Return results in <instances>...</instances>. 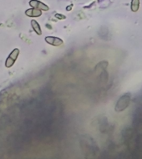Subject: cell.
Masks as SVG:
<instances>
[{
    "label": "cell",
    "instance_id": "8992f818",
    "mask_svg": "<svg viewBox=\"0 0 142 159\" xmlns=\"http://www.w3.org/2000/svg\"><path fill=\"white\" fill-rule=\"evenodd\" d=\"M31 25L32 28L37 34L41 35L42 34L41 27H40V25H39L37 21H36L35 20H32Z\"/></svg>",
    "mask_w": 142,
    "mask_h": 159
},
{
    "label": "cell",
    "instance_id": "52a82bcc",
    "mask_svg": "<svg viewBox=\"0 0 142 159\" xmlns=\"http://www.w3.org/2000/svg\"><path fill=\"white\" fill-rule=\"evenodd\" d=\"M139 0H132L131 8L133 12H136L139 8Z\"/></svg>",
    "mask_w": 142,
    "mask_h": 159
},
{
    "label": "cell",
    "instance_id": "6da1fadb",
    "mask_svg": "<svg viewBox=\"0 0 142 159\" xmlns=\"http://www.w3.org/2000/svg\"><path fill=\"white\" fill-rule=\"evenodd\" d=\"M132 94L130 92H126L119 98L115 105L114 109L117 112H121L126 110L129 107Z\"/></svg>",
    "mask_w": 142,
    "mask_h": 159
},
{
    "label": "cell",
    "instance_id": "3957f363",
    "mask_svg": "<svg viewBox=\"0 0 142 159\" xmlns=\"http://www.w3.org/2000/svg\"><path fill=\"white\" fill-rule=\"evenodd\" d=\"M29 3L31 7L36 8V9L42 10L45 11L48 10H49V8L47 6L37 0H32Z\"/></svg>",
    "mask_w": 142,
    "mask_h": 159
},
{
    "label": "cell",
    "instance_id": "277c9868",
    "mask_svg": "<svg viewBox=\"0 0 142 159\" xmlns=\"http://www.w3.org/2000/svg\"><path fill=\"white\" fill-rule=\"evenodd\" d=\"M46 41L52 45L58 46L63 44V42L60 39L55 37H48L45 38Z\"/></svg>",
    "mask_w": 142,
    "mask_h": 159
},
{
    "label": "cell",
    "instance_id": "5b68a950",
    "mask_svg": "<svg viewBox=\"0 0 142 159\" xmlns=\"http://www.w3.org/2000/svg\"><path fill=\"white\" fill-rule=\"evenodd\" d=\"M25 14L31 17H37L42 15V12L41 10L35 8H30L25 11Z\"/></svg>",
    "mask_w": 142,
    "mask_h": 159
},
{
    "label": "cell",
    "instance_id": "7a4b0ae2",
    "mask_svg": "<svg viewBox=\"0 0 142 159\" xmlns=\"http://www.w3.org/2000/svg\"><path fill=\"white\" fill-rule=\"evenodd\" d=\"M19 53H20V51L18 49H15L12 51L6 61V66L7 67L10 68L14 64L17 59Z\"/></svg>",
    "mask_w": 142,
    "mask_h": 159
}]
</instances>
